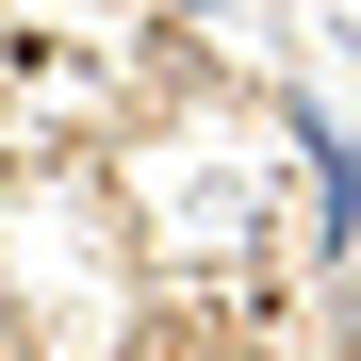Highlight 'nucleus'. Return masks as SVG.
<instances>
[{
	"label": "nucleus",
	"instance_id": "1",
	"mask_svg": "<svg viewBox=\"0 0 361 361\" xmlns=\"http://www.w3.org/2000/svg\"><path fill=\"white\" fill-rule=\"evenodd\" d=\"M329 247H361V132H329Z\"/></svg>",
	"mask_w": 361,
	"mask_h": 361
}]
</instances>
